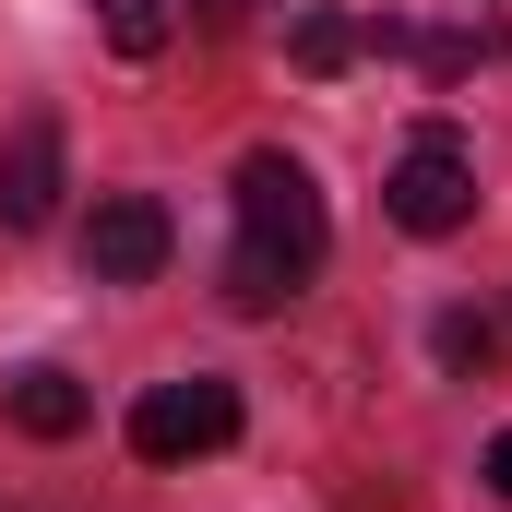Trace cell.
I'll use <instances>...</instances> for the list:
<instances>
[{"mask_svg": "<svg viewBox=\"0 0 512 512\" xmlns=\"http://www.w3.org/2000/svg\"><path fill=\"white\" fill-rule=\"evenodd\" d=\"M382 215L405 227V239H453L465 215H477V155H465V131H405V155H393L382 179Z\"/></svg>", "mask_w": 512, "mask_h": 512, "instance_id": "2", "label": "cell"}, {"mask_svg": "<svg viewBox=\"0 0 512 512\" xmlns=\"http://www.w3.org/2000/svg\"><path fill=\"white\" fill-rule=\"evenodd\" d=\"M0 405H12V429H24V441H72V429L96 417L72 370H12V393H0Z\"/></svg>", "mask_w": 512, "mask_h": 512, "instance_id": "6", "label": "cell"}, {"mask_svg": "<svg viewBox=\"0 0 512 512\" xmlns=\"http://www.w3.org/2000/svg\"><path fill=\"white\" fill-rule=\"evenodd\" d=\"M96 36H108L120 60H155V48L179 36V0H96Z\"/></svg>", "mask_w": 512, "mask_h": 512, "instance_id": "7", "label": "cell"}, {"mask_svg": "<svg viewBox=\"0 0 512 512\" xmlns=\"http://www.w3.org/2000/svg\"><path fill=\"white\" fill-rule=\"evenodd\" d=\"M227 441H239V382H215V370L155 382L131 405V453H143V465H203V453H227Z\"/></svg>", "mask_w": 512, "mask_h": 512, "instance_id": "3", "label": "cell"}, {"mask_svg": "<svg viewBox=\"0 0 512 512\" xmlns=\"http://www.w3.org/2000/svg\"><path fill=\"white\" fill-rule=\"evenodd\" d=\"M239 239H227V310H251V322H274L322 262H334V215H322V179L298 167V155H239Z\"/></svg>", "mask_w": 512, "mask_h": 512, "instance_id": "1", "label": "cell"}, {"mask_svg": "<svg viewBox=\"0 0 512 512\" xmlns=\"http://www.w3.org/2000/svg\"><path fill=\"white\" fill-rule=\"evenodd\" d=\"M60 215V120L48 108H24V120L0 131V227L12 239H36Z\"/></svg>", "mask_w": 512, "mask_h": 512, "instance_id": "5", "label": "cell"}, {"mask_svg": "<svg viewBox=\"0 0 512 512\" xmlns=\"http://www.w3.org/2000/svg\"><path fill=\"white\" fill-rule=\"evenodd\" d=\"M477 477H489V489H501V501H512V429H501V441H489V465H477Z\"/></svg>", "mask_w": 512, "mask_h": 512, "instance_id": "10", "label": "cell"}, {"mask_svg": "<svg viewBox=\"0 0 512 512\" xmlns=\"http://www.w3.org/2000/svg\"><path fill=\"white\" fill-rule=\"evenodd\" d=\"M0 512H12V501H0Z\"/></svg>", "mask_w": 512, "mask_h": 512, "instance_id": "12", "label": "cell"}, {"mask_svg": "<svg viewBox=\"0 0 512 512\" xmlns=\"http://www.w3.org/2000/svg\"><path fill=\"white\" fill-rule=\"evenodd\" d=\"M429 346H441V370H489V358H501V334H489L477 310H441V334H429Z\"/></svg>", "mask_w": 512, "mask_h": 512, "instance_id": "9", "label": "cell"}, {"mask_svg": "<svg viewBox=\"0 0 512 512\" xmlns=\"http://www.w3.org/2000/svg\"><path fill=\"white\" fill-rule=\"evenodd\" d=\"M239 12H251V0H203V24H239Z\"/></svg>", "mask_w": 512, "mask_h": 512, "instance_id": "11", "label": "cell"}, {"mask_svg": "<svg viewBox=\"0 0 512 512\" xmlns=\"http://www.w3.org/2000/svg\"><path fill=\"white\" fill-rule=\"evenodd\" d=\"M167 251H179V227H167L155 191H108V203L84 215V274H96V286H155Z\"/></svg>", "mask_w": 512, "mask_h": 512, "instance_id": "4", "label": "cell"}, {"mask_svg": "<svg viewBox=\"0 0 512 512\" xmlns=\"http://www.w3.org/2000/svg\"><path fill=\"white\" fill-rule=\"evenodd\" d=\"M286 48H298V72H346V60L370 48V24H346V12H298Z\"/></svg>", "mask_w": 512, "mask_h": 512, "instance_id": "8", "label": "cell"}]
</instances>
